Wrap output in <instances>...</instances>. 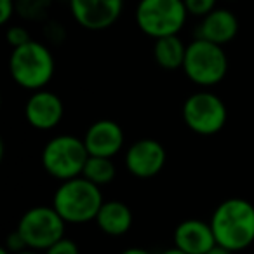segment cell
Returning <instances> with one entry per match:
<instances>
[{
	"label": "cell",
	"mask_w": 254,
	"mask_h": 254,
	"mask_svg": "<svg viewBox=\"0 0 254 254\" xmlns=\"http://www.w3.org/2000/svg\"><path fill=\"white\" fill-rule=\"evenodd\" d=\"M103 195L98 185L91 183L84 176L61 181L53 198V207L66 223L80 225L96 219L103 205Z\"/></svg>",
	"instance_id": "cell-2"
},
{
	"label": "cell",
	"mask_w": 254,
	"mask_h": 254,
	"mask_svg": "<svg viewBox=\"0 0 254 254\" xmlns=\"http://www.w3.org/2000/svg\"><path fill=\"white\" fill-rule=\"evenodd\" d=\"M120 254H152V253H148L146 249H139V247H131V249L122 251Z\"/></svg>",
	"instance_id": "cell-24"
},
{
	"label": "cell",
	"mask_w": 254,
	"mask_h": 254,
	"mask_svg": "<svg viewBox=\"0 0 254 254\" xmlns=\"http://www.w3.org/2000/svg\"><path fill=\"white\" fill-rule=\"evenodd\" d=\"M16 14V0H0V23L7 25Z\"/></svg>",
	"instance_id": "cell-22"
},
{
	"label": "cell",
	"mask_w": 254,
	"mask_h": 254,
	"mask_svg": "<svg viewBox=\"0 0 254 254\" xmlns=\"http://www.w3.org/2000/svg\"><path fill=\"white\" fill-rule=\"evenodd\" d=\"M53 0H16V12L30 21H40L46 18Z\"/></svg>",
	"instance_id": "cell-18"
},
{
	"label": "cell",
	"mask_w": 254,
	"mask_h": 254,
	"mask_svg": "<svg viewBox=\"0 0 254 254\" xmlns=\"http://www.w3.org/2000/svg\"><path fill=\"white\" fill-rule=\"evenodd\" d=\"M0 254H12V253L7 249V247H2V249H0Z\"/></svg>",
	"instance_id": "cell-28"
},
{
	"label": "cell",
	"mask_w": 254,
	"mask_h": 254,
	"mask_svg": "<svg viewBox=\"0 0 254 254\" xmlns=\"http://www.w3.org/2000/svg\"><path fill=\"white\" fill-rule=\"evenodd\" d=\"M205 254H233V253H232V251H228V249H225V247H221V246H216Z\"/></svg>",
	"instance_id": "cell-25"
},
{
	"label": "cell",
	"mask_w": 254,
	"mask_h": 254,
	"mask_svg": "<svg viewBox=\"0 0 254 254\" xmlns=\"http://www.w3.org/2000/svg\"><path fill=\"white\" fill-rule=\"evenodd\" d=\"M211 228L216 244L237 253L254 242V205L246 198H226L214 209Z\"/></svg>",
	"instance_id": "cell-1"
},
{
	"label": "cell",
	"mask_w": 254,
	"mask_h": 254,
	"mask_svg": "<svg viewBox=\"0 0 254 254\" xmlns=\"http://www.w3.org/2000/svg\"><path fill=\"white\" fill-rule=\"evenodd\" d=\"M89 159L84 139L77 136L61 134L47 141L42 150V166L49 176L60 181L82 176Z\"/></svg>",
	"instance_id": "cell-6"
},
{
	"label": "cell",
	"mask_w": 254,
	"mask_h": 254,
	"mask_svg": "<svg viewBox=\"0 0 254 254\" xmlns=\"http://www.w3.org/2000/svg\"><path fill=\"white\" fill-rule=\"evenodd\" d=\"M181 113L188 129L200 136L218 134L228 117L225 103L209 91H198L188 96Z\"/></svg>",
	"instance_id": "cell-8"
},
{
	"label": "cell",
	"mask_w": 254,
	"mask_h": 254,
	"mask_svg": "<svg viewBox=\"0 0 254 254\" xmlns=\"http://www.w3.org/2000/svg\"><path fill=\"white\" fill-rule=\"evenodd\" d=\"M136 25L153 40L178 35L188 19L183 0H139L136 5Z\"/></svg>",
	"instance_id": "cell-4"
},
{
	"label": "cell",
	"mask_w": 254,
	"mask_h": 254,
	"mask_svg": "<svg viewBox=\"0 0 254 254\" xmlns=\"http://www.w3.org/2000/svg\"><path fill=\"white\" fill-rule=\"evenodd\" d=\"M98 223V228L103 233L112 237H120L131 230L132 225V212L129 205L120 200L103 202L99 212L94 219Z\"/></svg>",
	"instance_id": "cell-15"
},
{
	"label": "cell",
	"mask_w": 254,
	"mask_h": 254,
	"mask_svg": "<svg viewBox=\"0 0 254 254\" xmlns=\"http://www.w3.org/2000/svg\"><path fill=\"white\" fill-rule=\"evenodd\" d=\"M64 225L66 221L53 205H37L21 216L16 230L28 249L46 251L64 237Z\"/></svg>",
	"instance_id": "cell-7"
},
{
	"label": "cell",
	"mask_w": 254,
	"mask_h": 254,
	"mask_svg": "<svg viewBox=\"0 0 254 254\" xmlns=\"http://www.w3.org/2000/svg\"><path fill=\"white\" fill-rule=\"evenodd\" d=\"M5 37H7V44L12 47V49L25 46V44H28L30 40H32L28 30L23 28V26H11V28L7 30V35Z\"/></svg>",
	"instance_id": "cell-20"
},
{
	"label": "cell",
	"mask_w": 254,
	"mask_h": 254,
	"mask_svg": "<svg viewBox=\"0 0 254 254\" xmlns=\"http://www.w3.org/2000/svg\"><path fill=\"white\" fill-rule=\"evenodd\" d=\"M237 33H239L237 16L230 9L216 7L214 11L200 19L195 39H204L218 46H225L235 39Z\"/></svg>",
	"instance_id": "cell-14"
},
{
	"label": "cell",
	"mask_w": 254,
	"mask_h": 254,
	"mask_svg": "<svg viewBox=\"0 0 254 254\" xmlns=\"http://www.w3.org/2000/svg\"><path fill=\"white\" fill-rule=\"evenodd\" d=\"M64 113L63 101L54 92L40 89L33 91L25 106L26 122L39 131H49L54 129L61 122Z\"/></svg>",
	"instance_id": "cell-11"
},
{
	"label": "cell",
	"mask_w": 254,
	"mask_h": 254,
	"mask_svg": "<svg viewBox=\"0 0 254 254\" xmlns=\"http://www.w3.org/2000/svg\"><path fill=\"white\" fill-rule=\"evenodd\" d=\"M115 164L112 162V159L89 155L87 162L84 166V171H82V176L91 181V183L103 187V185L112 183L113 178H115Z\"/></svg>",
	"instance_id": "cell-17"
},
{
	"label": "cell",
	"mask_w": 254,
	"mask_h": 254,
	"mask_svg": "<svg viewBox=\"0 0 254 254\" xmlns=\"http://www.w3.org/2000/svg\"><path fill=\"white\" fill-rule=\"evenodd\" d=\"M46 254H80V251L73 240L63 237L56 244H53L49 249H46Z\"/></svg>",
	"instance_id": "cell-21"
},
{
	"label": "cell",
	"mask_w": 254,
	"mask_h": 254,
	"mask_svg": "<svg viewBox=\"0 0 254 254\" xmlns=\"http://www.w3.org/2000/svg\"><path fill=\"white\" fill-rule=\"evenodd\" d=\"M185 7L188 11V16H195V18H204L209 12L216 9L218 0H183Z\"/></svg>",
	"instance_id": "cell-19"
},
{
	"label": "cell",
	"mask_w": 254,
	"mask_h": 254,
	"mask_svg": "<svg viewBox=\"0 0 254 254\" xmlns=\"http://www.w3.org/2000/svg\"><path fill=\"white\" fill-rule=\"evenodd\" d=\"M9 71L19 87L40 91L54 75V58L49 47L42 42L30 40L28 44L12 49L9 58Z\"/></svg>",
	"instance_id": "cell-3"
},
{
	"label": "cell",
	"mask_w": 254,
	"mask_h": 254,
	"mask_svg": "<svg viewBox=\"0 0 254 254\" xmlns=\"http://www.w3.org/2000/svg\"><path fill=\"white\" fill-rule=\"evenodd\" d=\"M166 148L157 139H139L126 152V167L134 178L150 180L157 176L166 166Z\"/></svg>",
	"instance_id": "cell-10"
},
{
	"label": "cell",
	"mask_w": 254,
	"mask_h": 254,
	"mask_svg": "<svg viewBox=\"0 0 254 254\" xmlns=\"http://www.w3.org/2000/svg\"><path fill=\"white\" fill-rule=\"evenodd\" d=\"M160 254H187V253H185V251H181V249H178V247L174 246V247H171V249L164 251V253H160Z\"/></svg>",
	"instance_id": "cell-26"
},
{
	"label": "cell",
	"mask_w": 254,
	"mask_h": 254,
	"mask_svg": "<svg viewBox=\"0 0 254 254\" xmlns=\"http://www.w3.org/2000/svg\"><path fill=\"white\" fill-rule=\"evenodd\" d=\"M85 148L89 155L94 157H115L124 146V131L122 127L110 119L96 120L84 136Z\"/></svg>",
	"instance_id": "cell-12"
},
{
	"label": "cell",
	"mask_w": 254,
	"mask_h": 254,
	"mask_svg": "<svg viewBox=\"0 0 254 254\" xmlns=\"http://www.w3.org/2000/svg\"><path fill=\"white\" fill-rule=\"evenodd\" d=\"M187 47L188 46H185V42L178 35L162 37L153 44V58L164 70H178L183 68Z\"/></svg>",
	"instance_id": "cell-16"
},
{
	"label": "cell",
	"mask_w": 254,
	"mask_h": 254,
	"mask_svg": "<svg viewBox=\"0 0 254 254\" xmlns=\"http://www.w3.org/2000/svg\"><path fill=\"white\" fill-rule=\"evenodd\" d=\"M183 71L193 84L200 87H212L219 84L228 71V58L223 46L204 39H195L187 47Z\"/></svg>",
	"instance_id": "cell-5"
},
{
	"label": "cell",
	"mask_w": 254,
	"mask_h": 254,
	"mask_svg": "<svg viewBox=\"0 0 254 254\" xmlns=\"http://www.w3.org/2000/svg\"><path fill=\"white\" fill-rule=\"evenodd\" d=\"M5 247H7L12 254L21 253V251L28 249V247H26V244H25V240H23V237L19 235L18 230H14V233H11V235L7 237V246H5Z\"/></svg>",
	"instance_id": "cell-23"
},
{
	"label": "cell",
	"mask_w": 254,
	"mask_h": 254,
	"mask_svg": "<svg viewBox=\"0 0 254 254\" xmlns=\"http://www.w3.org/2000/svg\"><path fill=\"white\" fill-rule=\"evenodd\" d=\"M174 246L187 254H205L216 247L211 223L202 219H185L174 230Z\"/></svg>",
	"instance_id": "cell-13"
},
{
	"label": "cell",
	"mask_w": 254,
	"mask_h": 254,
	"mask_svg": "<svg viewBox=\"0 0 254 254\" xmlns=\"http://www.w3.org/2000/svg\"><path fill=\"white\" fill-rule=\"evenodd\" d=\"M16 254H40V253L35 249H25V251H21V253H16Z\"/></svg>",
	"instance_id": "cell-27"
},
{
	"label": "cell",
	"mask_w": 254,
	"mask_h": 254,
	"mask_svg": "<svg viewBox=\"0 0 254 254\" xmlns=\"http://www.w3.org/2000/svg\"><path fill=\"white\" fill-rule=\"evenodd\" d=\"M68 5L75 23L91 32L113 26L124 11V0H68Z\"/></svg>",
	"instance_id": "cell-9"
}]
</instances>
